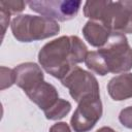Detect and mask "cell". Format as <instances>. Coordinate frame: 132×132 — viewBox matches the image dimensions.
<instances>
[{
  "label": "cell",
  "instance_id": "6da1fadb",
  "mask_svg": "<svg viewBox=\"0 0 132 132\" xmlns=\"http://www.w3.org/2000/svg\"><path fill=\"white\" fill-rule=\"evenodd\" d=\"M87 50L77 36H61L42 46L38 53V61L47 73L62 79L75 64L85 61Z\"/></svg>",
  "mask_w": 132,
  "mask_h": 132
},
{
  "label": "cell",
  "instance_id": "7a4b0ae2",
  "mask_svg": "<svg viewBox=\"0 0 132 132\" xmlns=\"http://www.w3.org/2000/svg\"><path fill=\"white\" fill-rule=\"evenodd\" d=\"M84 14L112 33L132 34V1H87Z\"/></svg>",
  "mask_w": 132,
  "mask_h": 132
},
{
  "label": "cell",
  "instance_id": "3957f363",
  "mask_svg": "<svg viewBox=\"0 0 132 132\" xmlns=\"http://www.w3.org/2000/svg\"><path fill=\"white\" fill-rule=\"evenodd\" d=\"M10 27L12 35L21 42L45 39L60 31V26L56 21L43 15H18L11 21Z\"/></svg>",
  "mask_w": 132,
  "mask_h": 132
},
{
  "label": "cell",
  "instance_id": "277c9868",
  "mask_svg": "<svg viewBox=\"0 0 132 132\" xmlns=\"http://www.w3.org/2000/svg\"><path fill=\"white\" fill-rule=\"evenodd\" d=\"M97 52L108 73H122L132 68V47L124 34L111 33L107 42Z\"/></svg>",
  "mask_w": 132,
  "mask_h": 132
},
{
  "label": "cell",
  "instance_id": "5b68a950",
  "mask_svg": "<svg viewBox=\"0 0 132 132\" xmlns=\"http://www.w3.org/2000/svg\"><path fill=\"white\" fill-rule=\"evenodd\" d=\"M61 82L69 90L71 97L77 103L89 98L100 97L99 85L96 77L78 66H74L68 74L61 79Z\"/></svg>",
  "mask_w": 132,
  "mask_h": 132
},
{
  "label": "cell",
  "instance_id": "8992f818",
  "mask_svg": "<svg viewBox=\"0 0 132 132\" xmlns=\"http://www.w3.org/2000/svg\"><path fill=\"white\" fill-rule=\"evenodd\" d=\"M30 9L54 21L65 22L74 19L80 8L81 2L74 0H47L29 1Z\"/></svg>",
  "mask_w": 132,
  "mask_h": 132
},
{
  "label": "cell",
  "instance_id": "52a82bcc",
  "mask_svg": "<svg viewBox=\"0 0 132 132\" xmlns=\"http://www.w3.org/2000/svg\"><path fill=\"white\" fill-rule=\"evenodd\" d=\"M102 116V103L100 97L89 98L78 103L73 112L70 124L74 132H88Z\"/></svg>",
  "mask_w": 132,
  "mask_h": 132
},
{
  "label": "cell",
  "instance_id": "ba28073f",
  "mask_svg": "<svg viewBox=\"0 0 132 132\" xmlns=\"http://www.w3.org/2000/svg\"><path fill=\"white\" fill-rule=\"evenodd\" d=\"M15 85L24 90L25 93L33 89L39 82L43 81V72L41 68L32 62L20 64L14 69Z\"/></svg>",
  "mask_w": 132,
  "mask_h": 132
},
{
  "label": "cell",
  "instance_id": "9c48e42d",
  "mask_svg": "<svg viewBox=\"0 0 132 132\" xmlns=\"http://www.w3.org/2000/svg\"><path fill=\"white\" fill-rule=\"evenodd\" d=\"M26 95L43 111L51 108L59 99L58 91L56 88L44 80L28 91Z\"/></svg>",
  "mask_w": 132,
  "mask_h": 132
},
{
  "label": "cell",
  "instance_id": "30bf717a",
  "mask_svg": "<svg viewBox=\"0 0 132 132\" xmlns=\"http://www.w3.org/2000/svg\"><path fill=\"white\" fill-rule=\"evenodd\" d=\"M107 91L116 101L132 98V73H123L112 77L107 84Z\"/></svg>",
  "mask_w": 132,
  "mask_h": 132
},
{
  "label": "cell",
  "instance_id": "8fae6325",
  "mask_svg": "<svg viewBox=\"0 0 132 132\" xmlns=\"http://www.w3.org/2000/svg\"><path fill=\"white\" fill-rule=\"evenodd\" d=\"M110 32L105 26L99 22L89 21L82 28V34L86 40L95 47H102L108 40Z\"/></svg>",
  "mask_w": 132,
  "mask_h": 132
},
{
  "label": "cell",
  "instance_id": "7c38bea8",
  "mask_svg": "<svg viewBox=\"0 0 132 132\" xmlns=\"http://www.w3.org/2000/svg\"><path fill=\"white\" fill-rule=\"evenodd\" d=\"M70 109H71L70 102L59 98L51 108L44 111V114L47 120H60L64 118L70 111Z\"/></svg>",
  "mask_w": 132,
  "mask_h": 132
},
{
  "label": "cell",
  "instance_id": "4fadbf2b",
  "mask_svg": "<svg viewBox=\"0 0 132 132\" xmlns=\"http://www.w3.org/2000/svg\"><path fill=\"white\" fill-rule=\"evenodd\" d=\"M15 82V73L13 69L6 68L4 66L1 67V74H0V84L1 90L11 87Z\"/></svg>",
  "mask_w": 132,
  "mask_h": 132
},
{
  "label": "cell",
  "instance_id": "5bb4252c",
  "mask_svg": "<svg viewBox=\"0 0 132 132\" xmlns=\"http://www.w3.org/2000/svg\"><path fill=\"white\" fill-rule=\"evenodd\" d=\"M26 4H27L26 2L21 1V0H14V1H3L2 0V1H0V7H3L11 14L19 13V12L23 11L25 9Z\"/></svg>",
  "mask_w": 132,
  "mask_h": 132
},
{
  "label": "cell",
  "instance_id": "9a60e30c",
  "mask_svg": "<svg viewBox=\"0 0 132 132\" xmlns=\"http://www.w3.org/2000/svg\"><path fill=\"white\" fill-rule=\"evenodd\" d=\"M119 120L123 126L132 129V106L124 108L119 116Z\"/></svg>",
  "mask_w": 132,
  "mask_h": 132
},
{
  "label": "cell",
  "instance_id": "2e32d148",
  "mask_svg": "<svg viewBox=\"0 0 132 132\" xmlns=\"http://www.w3.org/2000/svg\"><path fill=\"white\" fill-rule=\"evenodd\" d=\"M10 12H8L6 9H4L3 7H0V22H1V27H2V37L5 34L6 28L9 24V20H10Z\"/></svg>",
  "mask_w": 132,
  "mask_h": 132
},
{
  "label": "cell",
  "instance_id": "e0dca14e",
  "mask_svg": "<svg viewBox=\"0 0 132 132\" xmlns=\"http://www.w3.org/2000/svg\"><path fill=\"white\" fill-rule=\"evenodd\" d=\"M50 132H71V130L66 123L60 122V123L53 125L50 128Z\"/></svg>",
  "mask_w": 132,
  "mask_h": 132
},
{
  "label": "cell",
  "instance_id": "ac0fdd59",
  "mask_svg": "<svg viewBox=\"0 0 132 132\" xmlns=\"http://www.w3.org/2000/svg\"><path fill=\"white\" fill-rule=\"evenodd\" d=\"M96 132H117V131L113 130V129L110 128V127H102V128L98 129Z\"/></svg>",
  "mask_w": 132,
  "mask_h": 132
}]
</instances>
